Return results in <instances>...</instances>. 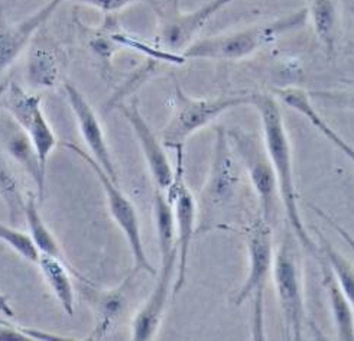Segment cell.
<instances>
[{
	"instance_id": "1",
	"label": "cell",
	"mask_w": 354,
	"mask_h": 341,
	"mask_svg": "<svg viewBox=\"0 0 354 341\" xmlns=\"http://www.w3.org/2000/svg\"><path fill=\"white\" fill-rule=\"evenodd\" d=\"M259 113L262 135L266 151L272 160L273 169L278 180L279 199L285 210V216L292 233L298 239L299 246L313 255L315 259L321 256L319 246L310 236L307 227L302 220L298 207L299 196L295 183L292 148L289 142L288 131L283 122L282 110L275 95L266 93H252V104Z\"/></svg>"
},
{
	"instance_id": "2",
	"label": "cell",
	"mask_w": 354,
	"mask_h": 341,
	"mask_svg": "<svg viewBox=\"0 0 354 341\" xmlns=\"http://www.w3.org/2000/svg\"><path fill=\"white\" fill-rule=\"evenodd\" d=\"M310 21L308 8H301L281 18L253 25L245 29L229 32L216 37L197 39L183 51L188 59L212 61H239L252 57L262 48L279 39L282 35L291 34L307 25Z\"/></svg>"
},
{
	"instance_id": "3",
	"label": "cell",
	"mask_w": 354,
	"mask_h": 341,
	"mask_svg": "<svg viewBox=\"0 0 354 341\" xmlns=\"http://www.w3.org/2000/svg\"><path fill=\"white\" fill-rule=\"evenodd\" d=\"M248 104H252V93L194 99L174 81V109L168 123L162 129L160 140L168 149L184 148L192 135L214 122L223 113Z\"/></svg>"
},
{
	"instance_id": "4",
	"label": "cell",
	"mask_w": 354,
	"mask_h": 341,
	"mask_svg": "<svg viewBox=\"0 0 354 341\" xmlns=\"http://www.w3.org/2000/svg\"><path fill=\"white\" fill-rule=\"evenodd\" d=\"M275 249H273L272 225L263 217L257 219L248 232V255L249 272L243 286L239 289L233 298V304L240 306L246 301H252L253 320L252 337L254 340H265V291L275 265Z\"/></svg>"
},
{
	"instance_id": "5",
	"label": "cell",
	"mask_w": 354,
	"mask_h": 341,
	"mask_svg": "<svg viewBox=\"0 0 354 341\" xmlns=\"http://www.w3.org/2000/svg\"><path fill=\"white\" fill-rule=\"evenodd\" d=\"M298 239L292 230L286 233L275 253L273 284L281 308L283 331L288 340H302L305 326V299Z\"/></svg>"
},
{
	"instance_id": "6",
	"label": "cell",
	"mask_w": 354,
	"mask_h": 341,
	"mask_svg": "<svg viewBox=\"0 0 354 341\" xmlns=\"http://www.w3.org/2000/svg\"><path fill=\"white\" fill-rule=\"evenodd\" d=\"M216 132L212 167L200 199L203 225L210 223L214 214L233 204L243 168L230 143L227 129L217 127Z\"/></svg>"
},
{
	"instance_id": "7",
	"label": "cell",
	"mask_w": 354,
	"mask_h": 341,
	"mask_svg": "<svg viewBox=\"0 0 354 341\" xmlns=\"http://www.w3.org/2000/svg\"><path fill=\"white\" fill-rule=\"evenodd\" d=\"M227 135L237 158L246 171L256 199L259 201L261 217L272 224V217L277 213L278 200L281 201V199L275 169H273L265 142L262 138L240 131V129H232L227 131Z\"/></svg>"
},
{
	"instance_id": "8",
	"label": "cell",
	"mask_w": 354,
	"mask_h": 341,
	"mask_svg": "<svg viewBox=\"0 0 354 341\" xmlns=\"http://www.w3.org/2000/svg\"><path fill=\"white\" fill-rule=\"evenodd\" d=\"M62 145L64 148L73 151L78 158H82L91 168V171L95 174V176H97V180L106 194L110 214L113 217L115 223L119 225V229L126 237L129 248H131L133 261H135V268L138 270H145L149 275H156L158 272L149 262L147 252H145L140 223H139L138 211L133 203L124 196L118 183L99 165V162L95 160L88 152H86L83 148H80V146H77L75 143L64 142Z\"/></svg>"
},
{
	"instance_id": "9",
	"label": "cell",
	"mask_w": 354,
	"mask_h": 341,
	"mask_svg": "<svg viewBox=\"0 0 354 341\" xmlns=\"http://www.w3.org/2000/svg\"><path fill=\"white\" fill-rule=\"evenodd\" d=\"M176 167L174 180L165 196L172 205L175 230H176V246H178V268H176V278L174 291L178 292L187 281L188 269V256L192 239L196 234L198 205L197 201L189 191L185 183V169H184V148L176 149Z\"/></svg>"
},
{
	"instance_id": "10",
	"label": "cell",
	"mask_w": 354,
	"mask_h": 341,
	"mask_svg": "<svg viewBox=\"0 0 354 341\" xmlns=\"http://www.w3.org/2000/svg\"><path fill=\"white\" fill-rule=\"evenodd\" d=\"M237 2V0H210L196 10L183 12L178 0H171L169 6L164 9H156L158 13V46L162 50L183 54L196 41L198 32L221 9Z\"/></svg>"
},
{
	"instance_id": "11",
	"label": "cell",
	"mask_w": 354,
	"mask_h": 341,
	"mask_svg": "<svg viewBox=\"0 0 354 341\" xmlns=\"http://www.w3.org/2000/svg\"><path fill=\"white\" fill-rule=\"evenodd\" d=\"M5 107L12 119L29 136L38 152L42 168L46 171V162L51 152L59 145L51 125L48 123L41 97L25 91L19 84L10 83L5 90Z\"/></svg>"
},
{
	"instance_id": "12",
	"label": "cell",
	"mask_w": 354,
	"mask_h": 341,
	"mask_svg": "<svg viewBox=\"0 0 354 341\" xmlns=\"http://www.w3.org/2000/svg\"><path fill=\"white\" fill-rule=\"evenodd\" d=\"M159 257L160 269L158 273V281L148 299L145 301L140 310L133 317L132 340L147 341L156 335L167 310L169 292L175 285L174 278H176V268H178V250Z\"/></svg>"
},
{
	"instance_id": "13",
	"label": "cell",
	"mask_w": 354,
	"mask_h": 341,
	"mask_svg": "<svg viewBox=\"0 0 354 341\" xmlns=\"http://www.w3.org/2000/svg\"><path fill=\"white\" fill-rule=\"evenodd\" d=\"M116 109L133 129V133L139 142L145 160H147L155 187L158 190L167 191L174 180L175 171L171 167L162 140L156 138L148 122L142 116L136 100H133L131 104L118 103Z\"/></svg>"
},
{
	"instance_id": "14",
	"label": "cell",
	"mask_w": 354,
	"mask_h": 341,
	"mask_svg": "<svg viewBox=\"0 0 354 341\" xmlns=\"http://www.w3.org/2000/svg\"><path fill=\"white\" fill-rule=\"evenodd\" d=\"M64 89H66L70 107L74 113V118L78 125L80 133H82V136L87 145L90 155L99 162V165L111 178H113L116 183H119L118 171H116L113 159H111V154H110L109 145H107V140L104 136V131L99 122L97 115H95L94 109L87 102L84 94L80 91L75 86L66 83L64 84Z\"/></svg>"
},
{
	"instance_id": "15",
	"label": "cell",
	"mask_w": 354,
	"mask_h": 341,
	"mask_svg": "<svg viewBox=\"0 0 354 341\" xmlns=\"http://www.w3.org/2000/svg\"><path fill=\"white\" fill-rule=\"evenodd\" d=\"M59 3L61 0H51L39 10L32 13L28 19L16 25H10L0 10V77L18 59L32 37L51 18Z\"/></svg>"
},
{
	"instance_id": "16",
	"label": "cell",
	"mask_w": 354,
	"mask_h": 341,
	"mask_svg": "<svg viewBox=\"0 0 354 341\" xmlns=\"http://www.w3.org/2000/svg\"><path fill=\"white\" fill-rule=\"evenodd\" d=\"M273 94H275L278 100L283 102L288 107L298 111L299 115H302L305 119H307L321 135L326 136L334 146H337V148H339L354 165V148L347 140H344L339 133H337L327 123V120L319 115V111L313 103L310 93L298 87H283V89H275L273 90Z\"/></svg>"
},
{
	"instance_id": "17",
	"label": "cell",
	"mask_w": 354,
	"mask_h": 341,
	"mask_svg": "<svg viewBox=\"0 0 354 341\" xmlns=\"http://www.w3.org/2000/svg\"><path fill=\"white\" fill-rule=\"evenodd\" d=\"M319 265L321 273H323V284L327 292V298L331 306L337 338L339 340H354V310L347 299L344 291L342 289L339 281H337L335 275L326 261V257L319 256Z\"/></svg>"
},
{
	"instance_id": "18",
	"label": "cell",
	"mask_w": 354,
	"mask_h": 341,
	"mask_svg": "<svg viewBox=\"0 0 354 341\" xmlns=\"http://www.w3.org/2000/svg\"><path fill=\"white\" fill-rule=\"evenodd\" d=\"M38 266L44 279L51 288L54 297L59 302L66 314L73 315L75 306V292L71 282V276L64 265V261L50 255H42L38 261Z\"/></svg>"
},
{
	"instance_id": "19",
	"label": "cell",
	"mask_w": 354,
	"mask_h": 341,
	"mask_svg": "<svg viewBox=\"0 0 354 341\" xmlns=\"http://www.w3.org/2000/svg\"><path fill=\"white\" fill-rule=\"evenodd\" d=\"M91 304L94 310V327L88 340H102L122 315L126 306V298L120 289L95 292V295L93 294Z\"/></svg>"
},
{
	"instance_id": "20",
	"label": "cell",
	"mask_w": 354,
	"mask_h": 341,
	"mask_svg": "<svg viewBox=\"0 0 354 341\" xmlns=\"http://www.w3.org/2000/svg\"><path fill=\"white\" fill-rule=\"evenodd\" d=\"M6 151L32 178V181L35 183L38 190V199L42 200L46 171L41 165V160L34 143L30 142L29 136L22 131V129L21 132H16L8 138Z\"/></svg>"
},
{
	"instance_id": "21",
	"label": "cell",
	"mask_w": 354,
	"mask_h": 341,
	"mask_svg": "<svg viewBox=\"0 0 354 341\" xmlns=\"http://www.w3.org/2000/svg\"><path fill=\"white\" fill-rule=\"evenodd\" d=\"M307 8L318 41L327 53H333L339 30V12L335 0H311Z\"/></svg>"
},
{
	"instance_id": "22",
	"label": "cell",
	"mask_w": 354,
	"mask_h": 341,
	"mask_svg": "<svg viewBox=\"0 0 354 341\" xmlns=\"http://www.w3.org/2000/svg\"><path fill=\"white\" fill-rule=\"evenodd\" d=\"M24 219L26 221L29 234H30L32 240L35 241V245L39 249V252L42 255H50V256H54V257L64 261L59 243L57 241L53 232L48 229V225L45 224V221L39 213V210H38L37 196L32 192L26 194Z\"/></svg>"
},
{
	"instance_id": "23",
	"label": "cell",
	"mask_w": 354,
	"mask_h": 341,
	"mask_svg": "<svg viewBox=\"0 0 354 341\" xmlns=\"http://www.w3.org/2000/svg\"><path fill=\"white\" fill-rule=\"evenodd\" d=\"M0 199L5 201L9 220L15 225L24 219L26 197L21 191L18 178L10 169L2 149H0Z\"/></svg>"
},
{
	"instance_id": "24",
	"label": "cell",
	"mask_w": 354,
	"mask_h": 341,
	"mask_svg": "<svg viewBox=\"0 0 354 341\" xmlns=\"http://www.w3.org/2000/svg\"><path fill=\"white\" fill-rule=\"evenodd\" d=\"M28 81L38 89H51L57 84L59 67L54 54L44 48H37L30 53L28 59Z\"/></svg>"
},
{
	"instance_id": "25",
	"label": "cell",
	"mask_w": 354,
	"mask_h": 341,
	"mask_svg": "<svg viewBox=\"0 0 354 341\" xmlns=\"http://www.w3.org/2000/svg\"><path fill=\"white\" fill-rule=\"evenodd\" d=\"M317 233L319 236V252L331 266L337 281H339L342 289L344 291V294L354 310V268L339 250L334 249V246L323 234L318 230Z\"/></svg>"
},
{
	"instance_id": "26",
	"label": "cell",
	"mask_w": 354,
	"mask_h": 341,
	"mask_svg": "<svg viewBox=\"0 0 354 341\" xmlns=\"http://www.w3.org/2000/svg\"><path fill=\"white\" fill-rule=\"evenodd\" d=\"M0 241H3L5 245L24 257L25 261L38 265L41 252L29 233H24L12 225L0 223Z\"/></svg>"
},
{
	"instance_id": "27",
	"label": "cell",
	"mask_w": 354,
	"mask_h": 341,
	"mask_svg": "<svg viewBox=\"0 0 354 341\" xmlns=\"http://www.w3.org/2000/svg\"><path fill=\"white\" fill-rule=\"evenodd\" d=\"M313 100L335 109L354 110V89L351 90H321L310 93Z\"/></svg>"
},
{
	"instance_id": "28",
	"label": "cell",
	"mask_w": 354,
	"mask_h": 341,
	"mask_svg": "<svg viewBox=\"0 0 354 341\" xmlns=\"http://www.w3.org/2000/svg\"><path fill=\"white\" fill-rule=\"evenodd\" d=\"M68 2L80 3V5H86L94 9H99L106 13H111L120 10L129 5H132L135 2H139V0H68Z\"/></svg>"
},
{
	"instance_id": "29",
	"label": "cell",
	"mask_w": 354,
	"mask_h": 341,
	"mask_svg": "<svg viewBox=\"0 0 354 341\" xmlns=\"http://www.w3.org/2000/svg\"><path fill=\"white\" fill-rule=\"evenodd\" d=\"M311 208L315 211L318 217H321L323 220H326V221L333 227V229H334L337 233L340 234V237L347 243V245L350 246V249H351V250H353V253H354V237H353L347 230H344L342 225H339V223H335L334 220H331V217H328V216L324 213V211H321L319 208H315V207H313V205H311Z\"/></svg>"
},
{
	"instance_id": "30",
	"label": "cell",
	"mask_w": 354,
	"mask_h": 341,
	"mask_svg": "<svg viewBox=\"0 0 354 341\" xmlns=\"http://www.w3.org/2000/svg\"><path fill=\"white\" fill-rule=\"evenodd\" d=\"M0 313H2V315L9 317V318L13 317V310L10 308L8 299L2 294H0Z\"/></svg>"
},
{
	"instance_id": "31",
	"label": "cell",
	"mask_w": 354,
	"mask_h": 341,
	"mask_svg": "<svg viewBox=\"0 0 354 341\" xmlns=\"http://www.w3.org/2000/svg\"><path fill=\"white\" fill-rule=\"evenodd\" d=\"M8 89V86L6 84H2V86H0V97H2L3 94H5V90Z\"/></svg>"
}]
</instances>
